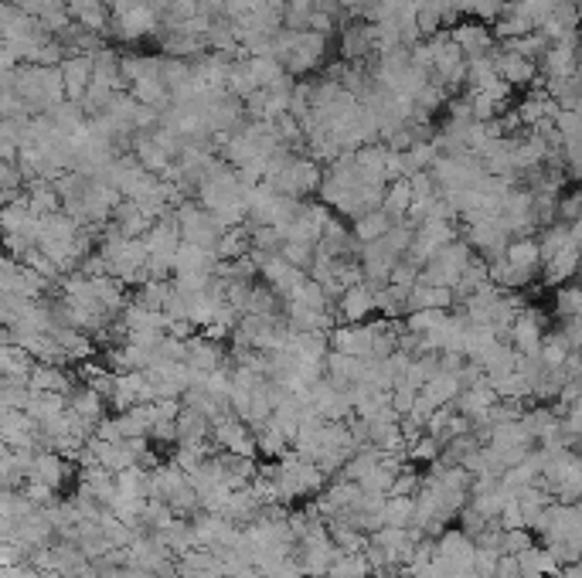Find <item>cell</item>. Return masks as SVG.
Segmentation results:
<instances>
[{
    "instance_id": "6da1fadb",
    "label": "cell",
    "mask_w": 582,
    "mask_h": 578,
    "mask_svg": "<svg viewBox=\"0 0 582 578\" xmlns=\"http://www.w3.org/2000/svg\"><path fill=\"white\" fill-rule=\"evenodd\" d=\"M174 214H177V225H181V239L218 252V242H222V235H225V225H222L208 208L185 201V204H177V212Z\"/></svg>"
},
{
    "instance_id": "7a4b0ae2",
    "label": "cell",
    "mask_w": 582,
    "mask_h": 578,
    "mask_svg": "<svg viewBox=\"0 0 582 578\" xmlns=\"http://www.w3.org/2000/svg\"><path fill=\"white\" fill-rule=\"evenodd\" d=\"M508 225L501 222V218H487V222H473V225H467V242L470 249H477V252L491 262V259H501V255L508 252Z\"/></svg>"
},
{
    "instance_id": "3957f363",
    "label": "cell",
    "mask_w": 582,
    "mask_h": 578,
    "mask_svg": "<svg viewBox=\"0 0 582 578\" xmlns=\"http://www.w3.org/2000/svg\"><path fill=\"white\" fill-rule=\"evenodd\" d=\"M330 351L351 354V357H371V347H375V324H338L330 334Z\"/></svg>"
},
{
    "instance_id": "277c9868",
    "label": "cell",
    "mask_w": 582,
    "mask_h": 578,
    "mask_svg": "<svg viewBox=\"0 0 582 578\" xmlns=\"http://www.w3.org/2000/svg\"><path fill=\"white\" fill-rule=\"evenodd\" d=\"M344 324H365L371 313L378 310V289L368 282H355L351 289H344V297L338 299Z\"/></svg>"
},
{
    "instance_id": "5b68a950",
    "label": "cell",
    "mask_w": 582,
    "mask_h": 578,
    "mask_svg": "<svg viewBox=\"0 0 582 578\" xmlns=\"http://www.w3.org/2000/svg\"><path fill=\"white\" fill-rule=\"evenodd\" d=\"M79 494L100 500L102 507H110L116 497H119V487H116V473L106 469V466H89V469H79Z\"/></svg>"
},
{
    "instance_id": "8992f818",
    "label": "cell",
    "mask_w": 582,
    "mask_h": 578,
    "mask_svg": "<svg viewBox=\"0 0 582 578\" xmlns=\"http://www.w3.org/2000/svg\"><path fill=\"white\" fill-rule=\"evenodd\" d=\"M511 344L514 351L521 357H539L541 344H545V330H541V320L531 310L518 313L511 324Z\"/></svg>"
},
{
    "instance_id": "52a82bcc",
    "label": "cell",
    "mask_w": 582,
    "mask_h": 578,
    "mask_svg": "<svg viewBox=\"0 0 582 578\" xmlns=\"http://www.w3.org/2000/svg\"><path fill=\"white\" fill-rule=\"evenodd\" d=\"M69 473H72V460H65V456L55 450H38L34 463H31L28 479H38V483H48V487L62 490V483L69 479Z\"/></svg>"
},
{
    "instance_id": "ba28073f",
    "label": "cell",
    "mask_w": 582,
    "mask_h": 578,
    "mask_svg": "<svg viewBox=\"0 0 582 578\" xmlns=\"http://www.w3.org/2000/svg\"><path fill=\"white\" fill-rule=\"evenodd\" d=\"M113 228L119 235H127V239H143V235L154 228V218L143 212L137 201L123 198L113 212Z\"/></svg>"
},
{
    "instance_id": "9c48e42d",
    "label": "cell",
    "mask_w": 582,
    "mask_h": 578,
    "mask_svg": "<svg viewBox=\"0 0 582 578\" xmlns=\"http://www.w3.org/2000/svg\"><path fill=\"white\" fill-rule=\"evenodd\" d=\"M52 337H55L58 351L65 357V365H79V361H89L92 357V337H89L86 330H75V327H55L52 330Z\"/></svg>"
},
{
    "instance_id": "30bf717a",
    "label": "cell",
    "mask_w": 582,
    "mask_h": 578,
    "mask_svg": "<svg viewBox=\"0 0 582 578\" xmlns=\"http://www.w3.org/2000/svg\"><path fill=\"white\" fill-rule=\"evenodd\" d=\"M62 75H65V89H69V99H82L86 89L96 79V69H92V55H69L62 62Z\"/></svg>"
},
{
    "instance_id": "8fae6325",
    "label": "cell",
    "mask_w": 582,
    "mask_h": 578,
    "mask_svg": "<svg viewBox=\"0 0 582 578\" xmlns=\"http://www.w3.org/2000/svg\"><path fill=\"white\" fill-rule=\"evenodd\" d=\"M129 147H133L137 160H140L150 174H167V170L174 167V156L154 140V133H137V137L129 140Z\"/></svg>"
},
{
    "instance_id": "7c38bea8",
    "label": "cell",
    "mask_w": 582,
    "mask_h": 578,
    "mask_svg": "<svg viewBox=\"0 0 582 578\" xmlns=\"http://www.w3.org/2000/svg\"><path fill=\"white\" fill-rule=\"evenodd\" d=\"M450 34H453V42L463 48L467 62H470V58L494 55V44H491V31L483 28V24H473V21H467V24H456Z\"/></svg>"
},
{
    "instance_id": "4fadbf2b",
    "label": "cell",
    "mask_w": 582,
    "mask_h": 578,
    "mask_svg": "<svg viewBox=\"0 0 582 578\" xmlns=\"http://www.w3.org/2000/svg\"><path fill=\"white\" fill-rule=\"evenodd\" d=\"M222 259L215 249H205V245H195V242H181V249L174 255V272H215Z\"/></svg>"
},
{
    "instance_id": "5bb4252c",
    "label": "cell",
    "mask_w": 582,
    "mask_h": 578,
    "mask_svg": "<svg viewBox=\"0 0 582 578\" xmlns=\"http://www.w3.org/2000/svg\"><path fill=\"white\" fill-rule=\"evenodd\" d=\"M191 442H212V419L185 405L177 415V446H191Z\"/></svg>"
},
{
    "instance_id": "9a60e30c",
    "label": "cell",
    "mask_w": 582,
    "mask_h": 578,
    "mask_svg": "<svg viewBox=\"0 0 582 578\" xmlns=\"http://www.w3.org/2000/svg\"><path fill=\"white\" fill-rule=\"evenodd\" d=\"M187 365L195 367V371H205V374H212L218 367L225 365V354L218 347V340L212 337H191L187 340Z\"/></svg>"
},
{
    "instance_id": "2e32d148",
    "label": "cell",
    "mask_w": 582,
    "mask_h": 578,
    "mask_svg": "<svg viewBox=\"0 0 582 578\" xmlns=\"http://www.w3.org/2000/svg\"><path fill=\"white\" fill-rule=\"evenodd\" d=\"M327 378L334 381V384H341V388H351L361 381L365 374V357H351V354H341V351H330L327 354Z\"/></svg>"
},
{
    "instance_id": "e0dca14e",
    "label": "cell",
    "mask_w": 582,
    "mask_h": 578,
    "mask_svg": "<svg viewBox=\"0 0 582 578\" xmlns=\"http://www.w3.org/2000/svg\"><path fill=\"white\" fill-rule=\"evenodd\" d=\"M69 409L79 415V419H86L92 429L106 419V398L96 392V388H89V384H82V388H75L69 395Z\"/></svg>"
},
{
    "instance_id": "ac0fdd59",
    "label": "cell",
    "mask_w": 582,
    "mask_h": 578,
    "mask_svg": "<svg viewBox=\"0 0 582 578\" xmlns=\"http://www.w3.org/2000/svg\"><path fill=\"white\" fill-rule=\"evenodd\" d=\"M579 262H582V249L572 242L562 252L549 255V259L541 262V276H545V282H566L572 280V272L579 269Z\"/></svg>"
},
{
    "instance_id": "d6986e66",
    "label": "cell",
    "mask_w": 582,
    "mask_h": 578,
    "mask_svg": "<svg viewBox=\"0 0 582 578\" xmlns=\"http://www.w3.org/2000/svg\"><path fill=\"white\" fill-rule=\"evenodd\" d=\"M34 365L38 361L21 344H4L0 347V374H4V381H28Z\"/></svg>"
},
{
    "instance_id": "ffe728a7",
    "label": "cell",
    "mask_w": 582,
    "mask_h": 578,
    "mask_svg": "<svg viewBox=\"0 0 582 578\" xmlns=\"http://www.w3.org/2000/svg\"><path fill=\"white\" fill-rule=\"evenodd\" d=\"M187 483V473L181 466L174 463H160L157 469H150V497H160V500H171L181 487Z\"/></svg>"
},
{
    "instance_id": "44dd1931",
    "label": "cell",
    "mask_w": 582,
    "mask_h": 578,
    "mask_svg": "<svg viewBox=\"0 0 582 578\" xmlns=\"http://www.w3.org/2000/svg\"><path fill=\"white\" fill-rule=\"evenodd\" d=\"M415 201V191H412V181L402 177V181H392L385 187V201H382V212L392 218V222H405L409 218V208Z\"/></svg>"
},
{
    "instance_id": "7402d4cb",
    "label": "cell",
    "mask_w": 582,
    "mask_h": 578,
    "mask_svg": "<svg viewBox=\"0 0 582 578\" xmlns=\"http://www.w3.org/2000/svg\"><path fill=\"white\" fill-rule=\"evenodd\" d=\"M28 384L34 392H55V395H72L75 392L72 378L58 365H34Z\"/></svg>"
},
{
    "instance_id": "603a6c76",
    "label": "cell",
    "mask_w": 582,
    "mask_h": 578,
    "mask_svg": "<svg viewBox=\"0 0 582 578\" xmlns=\"http://www.w3.org/2000/svg\"><path fill=\"white\" fill-rule=\"evenodd\" d=\"M129 96L143 106H154V109H167V99H171V89L164 82V75H147V79H137L129 85Z\"/></svg>"
},
{
    "instance_id": "cb8c5ba5",
    "label": "cell",
    "mask_w": 582,
    "mask_h": 578,
    "mask_svg": "<svg viewBox=\"0 0 582 578\" xmlns=\"http://www.w3.org/2000/svg\"><path fill=\"white\" fill-rule=\"evenodd\" d=\"M143 388H147V374H143V371H119L116 395H113V409L127 412V409H133V405H140Z\"/></svg>"
},
{
    "instance_id": "d4e9b609",
    "label": "cell",
    "mask_w": 582,
    "mask_h": 578,
    "mask_svg": "<svg viewBox=\"0 0 582 578\" xmlns=\"http://www.w3.org/2000/svg\"><path fill=\"white\" fill-rule=\"evenodd\" d=\"M497 71L514 89V85H528L535 79V62L525 55H514V52H501L497 55Z\"/></svg>"
},
{
    "instance_id": "484cf974",
    "label": "cell",
    "mask_w": 582,
    "mask_h": 578,
    "mask_svg": "<svg viewBox=\"0 0 582 578\" xmlns=\"http://www.w3.org/2000/svg\"><path fill=\"white\" fill-rule=\"evenodd\" d=\"M157 535L164 537V545L177 554V558H185L187 551H195L198 548V537H195V524L191 521H185V517H174L164 531H157Z\"/></svg>"
},
{
    "instance_id": "4316f807",
    "label": "cell",
    "mask_w": 582,
    "mask_h": 578,
    "mask_svg": "<svg viewBox=\"0 0 582 578\" xmlns=\"http://www.w3.org/2000/svg\"><path fill=\"white\" fill-rule=\"evenodd\" d=\"M256 439H259V452H262V456H270V460H283L286 452H290V446H293L276 419L256 425Z\"/></svg>"
},
{
    "instance_id": "83f0119b",
    "label": "cell",
    "mask_w": 582,
    "mask_h": 578,
    "mask_svg": "<svg viewBox=\"0 0 582 578\" xmlns=\"http://www.w3.org/2000/svg\"><path fill=\"white\" fill-rule=\"evenodd\" d=\"M116 487H119V497H129V500H150V469L129 466L123 473H116Z\"/></svg>"
},
{
    "instance_id": "f1b7e54d",
    "label": "cell",
    "mask_w": 582,
    "mask_h": 578,
    "mask_svg": "<svg viewBox=\"0 0 582 578\" xmlns=\"http://www.w3.org/2000/svg\"><path fill=\"white\" fill-rule=\"evenodd\" d=\"M253 252V228H225V235L218 242V259H225V262H235L242 255Z\"/></svg>"
},
{
    "instance_id": "f546056e",
    "label": "cell",
    "mask_w": 582,
    "mask_h": 578,
    "mask_svg": "<svg viewBox=\"0 0 582 578\" xmlns=\"http://www.w3.org/2000/svg\"><path fill=\"white\" fill-rule=\"evenodd\" d=\"M286 303H300V307H307V310H320V313L330 310V297H327L324 282L310 280V276H307V280L300 282L297 289L286 297Z\"/></svg>"
},
{
    "instance_id": "4dcf8cb0",
    "label": "cell",
    "mask_w": 582,
    "mask_h": 578,
    "mask_svg": "<svg viewBox=\"0 0 582 578\" xmlns=\"http://www.w3.org/2000/svg\"><path fill=\"white\" fill-rule=\"evenodd\" d=\"M392 225H396V222H392L382 208H378V212H368V214H361V218H355V239L361 242V245H371V242L385 239Z\"/></svg>"
},
{
    "instance_id": "1f68e13d",
    "label": "cell",
    "mask_w": 582,
    "mask_h": 578,
    "mask_svg": "<svg viewBox=\"0 0 582 578\" xmlns=\"http://www.w3.org/2000/svg\"><path fill=\"white\" fill-rule=\"evenodd\" d=\"M62 412H69V395H55V392H38V395H34V402L28 405V415L38 425L58 419Z\"/></svg>"
},
{
    "instance_id": "d6a6232c",
    "label": "cell",
    "mask_w": 582,
    "mask_h": 578,
    "mask_svg": "<svg viewBox=\"0 0 582 578\" xmlns=\"http://www.w3.org/2000/svg\"><path fill=\"white\" fill-rule=\"evenodd\" d=\"M327 578H371V562L365 558V551H358V554H344L341 551L330 564Z\"/></svg>"
},
{
    "instance_id": "836d02e7",
    "label": "cell",
    "mask_w": 582,
    "mask_h": 578,
    "mask_svg": "<svg viewBox=\"0 0 582 578\" xmlns=\"http://www.w3.org/2000/svg\"><path fill=\"white\" fill-rule=\"evenodd\" d=\"M174 297V280H147L143 286H137V299L154 307V310H164Z\"/></svg>"
},
{
    "instance_id": "e575fe53",
    "label": "cell",
    "mask_w": 582,
    "mask_h": 578,
    "mask_svg": "<svg viewBox=\"0 0 582 578\" xmlns=\"http://www.w3.org/2000/svg\"><path fill=\"white\" fill-rule=\"evenodd\" d=\"M415 497H388V507H385V521L392 527H412L415 524Z\"/></svg>"
},
{
    "instance_id": "d590c367",
    "label": "cell",
    "mask_w": 582,
    "mask_h": 578,
    "mask_svg": "<svg viewBox=\"0 0 582 578\" xmlns=\"http://www.w3.org/2000/svg\"><path fill=\"white\" fill-rule=\"evenodd\" d=\"M426 392L436 398L440 405H453L456 398H460V392H463V381L456 378V374H446V371H440V374H436V378L426 384Z\"/></svg>"
},
{
    "instance_id": "8d00e7d4",
    "label": "cell",
    "mask_w": 582,
    "mask_h": 578,
    "mask_svg": "<svg viewBox=\"0 0 582 578\" xmlns=\"http://www.w3.org/2000/svg\"><path fill=\"white\" fill-rule=\"evenodd\" d=\"M171 521H174L171 504H167V500H160V497H150V500H147V507H143V524H147V531H164Z\"/></svg>"
},
{
    "instance_id": "74e56055",
    "label": "cell",
    "mask_w": 582,
    "mask_h": 578,
    "mask_svg": "<svg viewBox=\"0 0 582 578\" xmlns=\"http://www.w3.org/2000/svg\"><path fill=\"white\" fill-rule=\"evenodd\" d=\"M443 320H446V310H415V313L405 317V330L423 337V334H429V330H436Z\"/></svg>"
},
{
    "instance_id": "f35d334b",
    "label": "cell",
    "mask_w": 582,
    "mask_h": 578,
    "mask_svg": "<svg viewBox=\"0 0 582 578\" xmlns=\"http://www.w3.org/2000/svg\"><path fill=\"white\" fill-rule=\"evenodd\" d=\"M440 456H443V442L433 436H419L409 446V463L412 460H415V463H436Z\"/></svg>"
},
{
    "instance_id": "ab89813d",
    "label": "cell",
    "mask_w": 582,
    "mask_h": 578,
    "mask_svg": "<svg viewBox=\"0 0 582 578\" xmlns=\"http://www.w3.org/2000/svg\"><path fill=\"white\" fill-rule=\"evenodd\" d=\"M24 497H28L31 504H38V507H52V504H58V490L55 487H48V483H38V479H24Z\"/></svg>"
},
{
    "instance_id": "60d3db41",
    "label": "cell",
    "mask_w": 582,
    "mask_h": 578,
    "mask_svg": "<svg viewBox=\"0 0 582 578\" xmlns=\"http://www.w3.org/2000/svg\"><path fill=\"white\" fill-rule=\"evenodd\" d=\"M283 259L286 262H293V266L300 269H310L313 255H317V245H303V242H283Z\"/></svg>"
},
{
    "instance_id": "b9f144b4",
    "label": "cell",
    "mask_w": 582,
    "mask_h": 578,
    "mask_svg": "<svg viewBox=\"0 0 582 578\" xmlns=\"http://www.w3.org/2000/svg\"><path fill=\"white\" fill-rule=\"evenodd\" d=\"M157 357H164V361H187V340L164 334L160 344H157Z\"/></svg>"
},
{
    "instance_id": "7bdbcfd3",
    "label": "cell",
    "mask_w": 582,
    "mask_h": 578,
    "mask_svg": "<svg viewBox=\"0 0 582 578\" xmlns=\"http://www.w3.org/2000/svg\"><path fill=\"white\" fill-rule=\"evenodd\" d=\"M415 395H419V388H409V384H396V392H392V409L398 415H409L415 409Z\"/></svg>"
},
{
    "instance_id": "ee69618b",
    "label": "cell",
    "mask_w": 582,
    "mask_h": 578,
    "mask_svg": "<svg viewBox=\"0 0 582 578\" xmlns=\"http://www.w3.org/2000/svg\"><path fill=\"white\" fill-rule=\"evenodd\" d=\"M388 282H396V286H415L419 282V266L415 262H409V259H398L396 262V269H392V280Z\"/></svg>"
},
{
    "instance_id": "f6af8a7d",
    "label": "cell",
    "mask_w": 582,
    "mask_h": 578,
    "mask_svg": "<svg viewBox=\"0 0 582 578\" xmlns=\"http://www.w3.org/2000/svg\"><path fill=\"white\" fill-rule=\"evenodd\" d=\"M96 439H102V442H123V425H119V419H110V415H106V419H102L100 425H96Z\"/></svg>"
},
{
    "instance_id": "bcb514c9",
    "label": "cell",
    "mask_w": 582,
    "mask_h": 578,
    "mask_svg": "<svg viewBox=\"0 0 582 578\" xmlns=\"http://www.w3.org/2000/svg\"><path fill=\"white\" fill-rule=\"evenodd\" d=\"M463 357H467V354H456V351H443L440 354V371H446V374H456V378H460V374H463Z\"/></svg>"
},
{
    "instance_id": "7dc6e473",
    "label": "cell",
    "mask_w": 582,
    "mask_h": 578,
    "mask_svg": "<svg viewBox=\"0 0 582 578\" xmlns=\"http://www.w3.org/2000/svg\"><path fill=\"white\" fill-rule=\"evenodd\" d=\"M436 409H440V402H436V398H433L426 388H423V392L415 395V409H412V415H419V419H426V422H429V415H433Z\"/></svg>"
},
{
    "instance_id": "c3c4849f",
    "label": "cell",
    "mask_w": 582,
    "mask_h": 578,
    "mask_svg": "<svg viewBox=\"0 0 582 578\" xmlns=\"http://www.w3.org/2000/svg\"><path fill=\"white\" fill-rule=\"evenodd\" d=\"M0 578H44L42 572H38V568H34V564H11V568H4V572H0Z\"/></svg>"
}]
</instances>
